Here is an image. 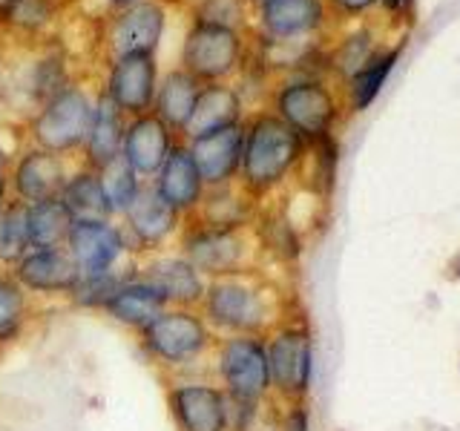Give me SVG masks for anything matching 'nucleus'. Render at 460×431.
<instances>
[{
	"mask_svg": "<svg viewBox=\"0 0 460 431\" xmlns=\"http://www.w3.org/2000/svg\"><path fill=\"white\" fill-rule=\"evenodd\" d=\"M385 6H388V9H394V12H402V9L409 6V0H385Z\"/></svg>",
	"mask_w": 460,
	"mask_h": 431,
	"instance_id": "37",
	"label": "nucleus"
},
{
	"mask_svg": "<svg viewBox=\"0 0 460 431\" xmlns=\"http://www.w3.org/2000/svg\"><path fill=\"white\" fill-rule=\"evenodd\" d=\"M93 115L95 104L90 95L84 90H75V86H64L35 115L32 138L40 150L49 153H69L75 147H84L93 127Z\"/></svg>",
	"mask_w": 460,
	"mask_h": 431,
	"instance_id": "4",
	"label": "nucleus"
},
{
	"mask_svg": "<svg viewBox=\"0 0 460 431\" xmlns=\"http://www.w3.org/2000/svg\"><path fill=\"white\" fill-rule=\"evenodd\" d=\"M4 164H6V150L0 147V170H4Z\"/></svg>",
	"mask_w": 460,
	"mask_h": 431,
	"instance_id": "39",
	"label": "nucleus"
},
{
	"mask_svg": "<svg viewBox=\"0 0 460 431\" xmlns=\"http://www.w3.org/2000/svg\"><path fill=\"white\" fill-rule=\"evenodd\" d=\"M167 402L179 431H227L230 400L219 385L181 383L167 391Z\"/></svg>",
	"mask_w": 460,
	"mask_h": 431,
	"instance_id": "8",
	"label": "nucleus"
},
{
	"mask_svg": "<svg viewBox=\"0 0 460 431\" xmlns=\"http://www.w3.org/2000/svg\"><path fill=\"white\" fill-rule=\"evenodd\" d=\"M12 279L32 294H69L81 282V270L72 262L66 248L29 251L12 270Z\"/></svg>",
	"mask_w": 460,
	"mask_h": 431,
	"instance_id": "13",
	"label": "nucleus"
},
{
	"mask_svg": "<svg viewBox=\"0 0 460 431\" xmlns=\"http://www.w3.org/2000/svg\"><path fill=\"white\" fill-rule=\"evenodd\" d=\"M299 150V133H294L277 115H259L248 133H244L239 167L244 184L256 193L279 184L288 176V170L296 164Z\"/></svg>",
	"mask_w": 460,
	"mask_h": 431,
	"instance_id": "1",
	"label": "nucleus"
},
{
	"mask_svg": "<svg viewBox=\"0 0 460 431\" xmlns=\"http://www.w3.org/2000/svg\"><path fill=\"white\" fill-rule=\"evenodd\" d=\"M457 273H460V268H457Z\"/></svg>",
	"mask_w": 460,
	"mask_h": 431,
	"instance_id": "40",
	"label": "nucleus"
},
{
	"mask_svg": "<svg viewBox=\"0 0 460 431\" xmlns=\"http://www.w3.org/2000/svg\"><path fill=\"white\" fill-rule=\"evenodd\" d=\"M201 316L227 334H256L265 322V299L239 277H219L208 285Z\"/></svg>",
	"mask_w": 460,
	"mask_h": 431,
	"instance_id": "5",
	"label": "nucleus"
},
{
	"mask_svg": "<svg viewBox=\"0 0 460 431\" xmlns=\"http://www.w3.org/2000/svg\"><path fill=\"white\" fill-rule=\"evenodd\" d=\"M155 193L179 216L190 213L201 205V198H205V181L199 176L187 144H172L162 170L155 172Z\"/></svg>",
	"mask_w": 460,
	"mask_h": 431,
	"instance_id": "16",
	"label": "nucleus"
},
{
	"mask_svg": "<svg viewBox=\"0 0 460 431\" xmlns=\"http://www.w3.org/2000/svg\"><path fill=\"white\" fill-rule=\"evenodd\" d=\"M127 230L141 251H153L162 242L170 239V233L179 224V213L155 193V187H141L133 205L124 210Z\"/></svg>",
	"mask_w": 460,
	"mask_h": 431,
	"instance_id": "19",
	"label": "nucleus"
},
{
	"mask_svg": "<svg viewBox=\"0 0 460 431\" xmlns=\"http://www.w3.org/2000/svg\"><path fill=\"white\" fill-rule=\"evenodd\" d=\"M164 32V9L153 4V0H141V4L127 6L112 29L115 52H153Z\"/></svg>",
	"mask_w": 460,
	"mask_h": 431,
	"instance_id": "21",
	"label": "nucleus"
},
{
	"mask_svg": "<svg viewBox=\"0 0 460 431\" xmlns=\"http://www.w3.org/2000/svg\"><path fill=\"white\" fill-rule=\"evenodd\" d=\"M49 0H9L6 6V18L21 29H38L49 21Z\"/></svg>",
	"mask_w": 460,
	"mask_h": 431,
	"instance_id": "33",
	"label": "nucleus"
},
{
	"mask_svg": "<svg viewBox=\"0 0 460 431\" xmlns=\"http://www.w3.org/2000/svg\"><path fill=\"white\" fill-rule=\"evenodd\" d=\"M279 119L302 136H325L331 121H334V101H331L328 90L314 81H299L285 86L279 92Z\"/></svg>",
	"mask_w": 460,
	"mask_h": 431,
	"instance_id": "12",
	"label": "nucleus"
},
{
	"mask_svg": "<svg viewBox=\"0 0 460 431\" xmlns=\"http://www.w3.org/2000/svg\"><path fill=\"white\" fill-rule=\"evenodd\" d=\"M323 21L320 0H262V23L273 38H296Z\"/></svg>",
	"mask_w": 460,
	"mask_h": 431,
	"instance_id": "26",
	"label": "nucleus"
},
{
	"mask_svg": "<svg viewBox=\"0 0 460 431\" xmlns=\"http://www.w3.org/2000/svg\"><path fill=\"white\" fill-rule=\"evenodd\" d=\"M138 273L164 294L170 308H196L208 291L201 273L184 256H155Z\"/></svg>",
	"mask_w": 460,
	"mask_h": 431,
	"instance_id": "18",
	"label": "nucleus"
},
{
	"mask_svg": "<svg viewBox=\"0 0 460 431\" xmlns=\"http://www.w3.org/2000/svg\"><path fill=\"white\" fill-rule=\"evenodd\" d=\"M167 308L170 305H167L164 294L158 291L150 279H144L141 273L127 277L119 287H115V294L104 302V311L112 316L115 322H121L127 328H136V330L150 325L155 316Z\"/></svg>",
	"mask_w": 460,
	"mask_h": 431,
	"instance_id": "20",
	"label": "nucleus"
},
{
	"mask_svg": "<svg viewBox=\"0 0 460 431\" xmlns=\"http://www.w3.org/2000/svg\"><path fill=\"white\" fill-rule=\"evenodd\" d=\"M268 374L270 385L282 388V391H305L311 385L314 371V354L311 342L299 330H282L268 345Z\"/></svg>",
	"mask_w": 460,
	"mask_h": 431,
	"instance_id": "15",
	"label": "nucleus"
},
{
	"mask_svg": "<svg viewBox=\"0 0 460 431\" xmlns=\"http://www.w3.org/2000/svg\"><path fill=\"white\" fill-rule=\"evenodd\" d=\"M242 55V40L236 29L222 21H196L184 38L181 64L196 81H219L234 72Z\"/></svg>",
	"mask_w": 460,
	"mask_h": 431,
	"instance_id": "6",
	"label": "nucleus"
},
{
	"mask_svg": "<svg viewBox=\"0 0 460 431\" xmlns=\"http://www.w3.org/2000/svg\"><path fill=\"white\" fill-rule=\"evenodd\" d=\"M184 259H190V265L199 273L208 277H234L244 259V242L239 230H219V227H205L196 224L184 233Z\"/></svg>",
	"mask_w": 460,
	"mask_h": 431,
	"instance_id": "10",
	"label": "nucleus"
},
{
	"mask_svg": "<svg viewBox=\"0 0 460 431\" xmlns=\"http://www.w3.org/2000/svg\"><path fill=\"white\" fill-rule=\"evenodd\" d=\"M239 112H242V101L230 86H222V84L201 86L193 115H190V124H187L184 133L190 138H199V136L213 133V129L239 124Z\"/></svg>",
	"mask_w": 460,
	"mask_h": 431,
	"instance_id": "22",
	"label": "nucleus"
},
{
	"mask_svg": "<svg viewBox=\"0 0 460 431\" xmlns=\"http://www.w3.org/2000/svg\"><path fill=\"white\" fill-rule=\"evenodd\" d=\"M6 190H9V181L4 176V170H0V210L6 207Z\"/></svg>",
	"mask_w": 460,
	"mask_h": 431,
	"instance_id": "36",
	"label": "nucleus"
},
{
	"mask_svg": "<svg viewBox=\"0 0 460 431\" xmlns=\"http://www.w3.org/2000/svg\"><path fill=\"white\" fill-rule=\"evenodd\" d=\"M158 69L153 52H127L112 64L107 95L124 115H144L155 101Z\"/></svg>",
	"mask_w": 460,
	"mask_h": 431,
	"instance_id": "9",
	"label": "nucleus"
},
{
	"mask_svg": "<svg viewBox=\"0 0 460 431\" xmlns=\"http://www.w3.org/2000/svg\"><path fill=\"white\" fill-rule=\"evenodd\" d=\"M337 4L345 9V12H363V9H368L374 0H337Z\"/></svg>",
	"mask_w": 460,
	"mask_h": 431,
	"instance_id": "35",
	"label": "nucleus"
},
{
	"mask_svg": "<svg viewBox=\"0 0 460 431\" xmlns=\"http://www.w3.org/2000/svg\"><path fill=\"white\" fill-rule=\"evenodd\" d=\"M110 4H115V6H133L136 0H110Z\"/></svg>",
	"mask_w": 460,
	"mask_h": 431,
	"instance_id": "38",
	"label": "nucleus"
},
{
	"mask_svg": "<svg viewBox=\"0 0 460 431\" xmlns=\"http://www.w3.org/2000/svg\"><path fill=\"white\" fill-rule=\"evenodd\" d=\"M26 316V294L12 277H0V342L18 334Z\"/></svg>",
	"mask_w": 460,
	"mask_h": 431,
	"instance_id": "31",
	"label": "nucleus"
},
{
	"mask_svg": "<svg viewBox=\"0 0 460 431\" xmlns=\"http://www.w3.org/2000/svg\"><path fill=\"white\" fill-rule=\"evenodd\" d=\"M64 248L72 256V262L78 265L81 279H93L119 268L127 251V239L121 233V227H115L110 219L72 222Z\"/></svg>",
	"mask_w": 460,
	"mask_h": 431,
	"instance_id": "7",
	"label": "nucleus"
},
{
	"mask_svg": "<svg viewBox=\"0 0 460 431\" xmlns=\"http://www.w3.org/2000/svg\"><path fill=\"white\" fill-rule=\"evenodd\" d=\"M95 172H98L101 190H104V198L112 213H124L129 205H133V198L141 190V181H138V172L129 167L124 155H115L112 162L98 167Z\"/></svg>",
	"mask_w": 460,
	"mask_h": 431,
	"instance_id": "28",
	"label": "nucleus"
},
{
	"mask_svg": "<svg viewBox=\"0 0 460 431\" xmlns=\"http://www.w3.org/2000/svg\"><path fill=\"white\" fill-rule=\"evenodd\" d=\"M72 222L75 219H72V213L66 210L61 196L38 201V205H26V230H29V244H32V251L64 248Z\"/></svg>",
	"mask_w": 460,
	"mask_h": 431,
	"instance_id": "25",
	"label": "nucleus"
},
{
	"mask_svg": "<svg viewBox=\"0 0 460 431\" xmlns=\"http://www.w3.org/2000/svg\"><path fill=\"white\" fill-rule=\"evenodd\" d=\"M141 342L162 365H184L208 351L210 328L193 308H167L141 328Z\"/></svg>",
	"mask_w": 460,
	"mask_h": 431,
	"instance_id": "3",
	"label": "nucleus"
},
{
	"mask_svg": "<svg viewBox=\"0 0 460 431\" xmlns=\"http://www.w3.org/2000/svg\"><path fill=\"white\" fill-rule=\"evenodd\" d=\"M219 377H222V391L234 406H251L265 397L270 388V374H268V351L265 342L256 334H230L219 345Z\"/></svg>",
	"mask_w": 460,
	"mask_h": 431,
	"instance_id": "2",
	"label": "nucleus"
},
{
	"mask_svg": "<svg viewBox=\"0 0 460 431\" xmlns=\"http://www.w3.org/2000/svg\"><path fill=\"white\" fill-rule=\"evenodd\" d=\"M242 147L244 129L239 124L213 129V133L190 141V155L205 187H222L236 176L242 167Z\"/></svg>",
	"mask_w": 460,
	"mask_h": 431,
	"instance_id": "11",
	"label": "nucleus"
},
{
	"mask_svg": "<svg viewBox=\"0 0 460 431\" xmlns=\"http://www.w3.org/2000/svg\"><path fill=\"white\" fill-rule=\"evenodd\" d=\"M61 201L66 205V210L72 213L75 222H101V219H110L112 216L95 170H84L78 176L66 179L64 190H61Z\"/></svg>",
	"mask_w": 460,
	"mask_h": 431,
	"instance_id": "27",
	"label": "nucleus"
},
{
	"mask_svg": "<svg viewBox=\"0 0 460 431\" xmlns=\"http://www.w3.org/2000/svg\"><path fill=\"white\" fill-rule=\"evenodd\" d=\"M14 196H18L23 205H38V201L58 198L66 184V167L64 158L49 150H29L21 155V162L14 164Z\"/></svg>",
	"mask_w": 460,
	"mask_h": 431,
	"instance_id": "17",
	"label": "nucleus"
},
{
	"mask_svg": "<svg viewBox=\"0 0 460 431\" xmlns=\"http://www.w3.org/2000/svg\"><path fill=\"white\" fill-rule=\"evenodd\" d=\"M201 222L205 227H219V230H239L242 224V205L227 193H213L210 198H201Z\"/></svg>",
	"mask_w": 460,
	"mask_h": 431,
	"instance_id": "32",
	"label": "nucleus"
},
{
	"mask_svg": "<svg viewBox=\"0 0 460 431\" xmlns=\"http://www.w3.org/2000/svg\"><path fill=\"white\" fill-rule=\"evenodd\" d=\"M121 115L124 112L112 104L110 95H101V101L95 104L90 136H86V162L93 164V170L104 167L115 155H121V144H124Z\"/></svg>",
	"mask_w": 460,
	"mask_h": 431,
	"instance_id": "24",
	"label": "nucleus"
},
{
	"mask_svg": "<svg viewBox=\"0 0 460 431\" xmlns=\"http://www.w3.org/2000/svg\"><path fill=\"white\" fill-rule=\"evenodd\" d=\"M285 431H308V414L302 409L291 411V417H288V423H285Z\"/></svg>",
	"mask_w": 460,
	"mask_h": 431,
	"instance_id": "34",
	"label": "nucleus"
},
{
	"mask_svg": "<svg viewBox=\"0 0 460 431\" xmlns=\"http://www.w3.org/2000/svg\"><path fill=\"white\" fill-rule=\"evenodd\" d=\"M397 61V52H385L380 57H371V61H366L363 66H359V72L354 75V84H351V92H354V107L357 110H366L368 104H374V98L380 95L383 84L388 78V72H392Z\"/></svg>",
	"mask_w": 460,
	"mask_h": 431,
	"instance_id": "30",
	"label": "nucleus"
},
{
	"mask_svg": "<svg viewBox=\"0 0 460 431\" xmlns=\"http://www.w3.org/2000/svg\"><path fill=\"white\" fill-rule=\"evenodd\" d=\"M201 92V84L187 75L184 69H176L170 72V75L158 84L155 90V115L162 119L170 129H187L190 124V115H193V107H196V98Z\"/></svg>",
	"mask_w": 460,
	"mask_h": 431,
	"instance_id": "23",
	"label": "nucleus"
},
{
	"mask_svg": "<svg viewBox=\"0 0 460 431\" xmlns=\"http://www.w3.org/2000/svg\"><path fill=\"white\" fill-rule=\"evenodd\" d=\"M29 251H32V244H29L26 230V205L12 201L0 210V262L14 268Z\"/></svg>",
	"mask_w": 460,
	"mask_h": 431,
	"instance_id": "29",
	"label": "nucleus"
},
{
	"mask_svg": "<svg viewBox=\"0 0 460 431\" xmlns=\"http://www.w3.org/2000/svg\"><path fill=\"white\" fill-rule=\"evenodd\" d=\"M170 150H172V129L155 112L136 115L124 127L121 155L138 176H155L162 170L164 158L170 155Z\"/></svg>",
	"mask_w": 460,
	"mask_h": 431,
	"instance_id": "14",
	"label": "nucleus"
}]
</instances>
